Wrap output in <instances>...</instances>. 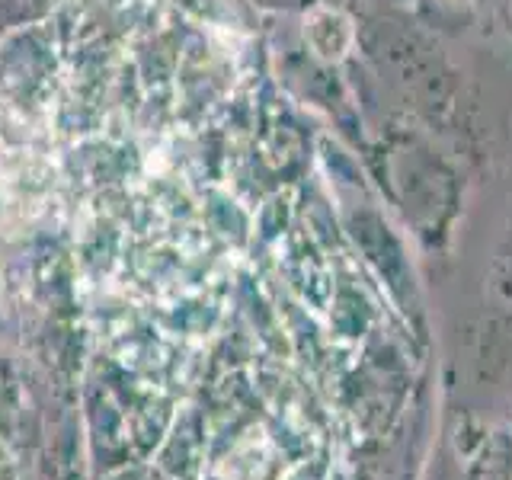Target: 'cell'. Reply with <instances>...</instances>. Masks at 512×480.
Segmentation results:
<instances>
[{"mask_svg": "<svg viewBox=\"0 0 512 480\" xmlns=\"http://www.w3.org/2000/svg\"><path fill=\"white\" fill-rule=\"evenodd\" d=\"M477 362L480 375H503L512 368V212L487 272Z\"/></svg>", "mask_w": 512, "mask_h": 480, "instance_id": "cell-1", "label": "cell"}]
</instances>
